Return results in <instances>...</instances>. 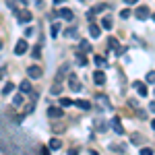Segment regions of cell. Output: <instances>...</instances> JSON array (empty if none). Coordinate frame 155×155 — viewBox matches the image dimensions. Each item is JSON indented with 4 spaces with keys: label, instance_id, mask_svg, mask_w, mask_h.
Masks as SVG:
<instances>
[{
    "label": "cell",
    "instance_id": "4fadbf2b",
    "mask_svg": "<svg viewBox=\"0 0 155 155\" xmlns=\"http://www.w3.org/2000/svg\"><path fill=\"white\" fill-rule=\"evenodd\" d=\"M110 149H112L114 153H124V151H126V145H124V143H122V145H118V143H112V145H110Z\"/></svg>",
    "mask_w": 155,
    "mask_h": 155
},
{
    "label": "cell",
    "instance_id": "4dcf8cb0",
    "mask_svg": "<svg viewBox=\"0 0 155 155\" xmlns=\"http://www.w3.org/2000/svg\"><path fill=\"white\" fill-rule=\"evenodd\" d=\"M74 33H77V29H74V27H71V29H66V31H64V35H66V37H72Z\"/></svg>",
    "mask_w": 155,
    "mask_h": 155
},
{
    "label": "cell",
    "instance_id": "74e56055",
    "mask_svg": "<svg viewBox=\"0 0 155 155\" xmlns=\"http://www.w3.org/2000/svg\"><path fill=\"white\" fill-rule=\"evenodd\" d=\"M126 4H134V2H139V0H124Z\"/></svg>",
    "mask_w": 155,
    "mask_h": 155
},
{
    "label": "cell",
    "instance_id": "5bb4252c",
    "mask_svg": "<svg viewBox=\"0 0 155 155\" xmlns=\"http://www.w3.org/2000/svg\"><path fill=\"white\" fill-rule=\"evenodd\" d=\"M48 116L50 118H60L62 116V110L60 107H48Z\"/></svg>",
    "mask_w": 155,
    "mask_h": 155
},
{
    "label": "cell",
    "instance_id": "8fae6325",
    "mask_svg": "<svg viewBox=\"0 0 155 155\" xmlns=\"http://www.w3.org/2000/svg\"><path fill=\"white\" fill-rule=\"evenodd\" d=\"M89 33H91V37H93V39H97V37L101 35V29H99V25L91 23V25H89Z\"/></svg>",
    "mask_w": 155,
    "mask_h": 155
},
{
    "label": "cell",
    "instance_id": "e575fe53",
    "mask_svg": "<svg viewBox=\"0 0 155 155\" xmlns=\"http://www.w3.org/2000/svg\"><path fill=\"white\" fill-rule=\"evenodd\" d=\"M120 17H122V19H128V17H130V12H128V11H120Z\"/></svg>",
    "mask_w": 155,
    "mask_h": 155
},
{
    "label": "cell",
    "instance_id": "e0dca14e",
    "mask_svg": "<svg viewBox=\"0 0 155 155\" xmlns=\"http://www.w3.org/2000/svg\"><path fill=\"white\" fill-rule=\"evenodd\" d=\"M95 128H97L99 132H104V130H107V124L104 122V120H99V118H97V120H95Z\"/></svg>",
    "mask_w": 155,
    "mask_h": 155
},
{
    "label": "cell",
    "instance_id": "d590c367",
    "mask_svg": "<svg viewBox=\"0 0 155 155\" xmlns=\"http://www.w3.org/2000/svg\"><path fill=\"white\" fill-rule=\"evenodd\" d=\"M137 112H139V110H137ZM139 118H147V112H145V110H141V112H139Z\"/></svg>",
    "mask_w": 155,
    "mask_h": 155
},
{
    "label": "cell",
    "instance_id": "1f68e13d",
    "mask_svg": "<svg viewBox=\"0 0 155 155\" xmlns=\"http://www.w3.org/2000/svg\"><path fill=\"white\" fill-rule=\"evenodd\" d=\"M31 54H33V58H39V54H41V48H39V46H35Z\"/></svg>",
    "mask_w": 155,
    "mask_h": 155
},
{
    "label": "cell",
    "instance_id": "836d02e7",
    "mask_svg": "<svg viewBox=\"0 0 155 155\" xmlns=\"http://www.w3.org/2000/svg\"><path fill=\"white\" fill-rule=\"evenodd\" d=\"M52 93H54V95H56V93H60V83H56L54 87H52Z\"/></svg>",
    "mask_w": 155,
    "mask_h": 155
},
{
    "label": "cell",
    "instance_id": "9c48e42d",
    "mask_svg": "<svg viewBox=\"0 0 155 155\" xmlns=\"http://www.w3.org/2000/svg\"><path fill=\"white\" fill-rule=\"evenodd\" d=\"M93 81H95L97 85H104L106 83V72L104 71H95L93 72Z\"/></svg>",
    "mask_w": 155,
    "mask_h": 155
},
{
    "label": "cell",
    "instance_id": "7c38bea8",
    "mask_svg": "<svg viewBox=\"0 0 155 155\" xmlns=\"http://www.w3.org/2000/svg\"><path fill=\"white\" fill-rule=\"evenodd\" d=\"M17 17H19L21 23H29V21H31V12H29V11H21Z\"/></svg>",
    "mask_w": 155,
    "mask_h": 155
},
{
    "label": "cell",
    "instance_id": "5b68a950",
    "mask_svg": "<svg viewBox=\"0 0 155 155\" xmlns=\"http://www.w3.org/2000/svg\"><path fill=\"white\" fill-rule=\"evenodd\" d=\"M56 15L62 17L64 21H72V19H74V12H72L71 8H60V11H56Z\"/></svg>",
    "mask_w": 155,
    "mask_h": 155
},
{
    "label": "cell",
    "instance_id": "7402d4cb",
    "mask_svg": "<svg viewBox=\"0 0 155 155\" xmlns=\"http://www.w3.org/2000/svg\"><path fill=\"white\" fill-rule=\"evenodd\" d=\"M79 52H91V44H89V41H81V48H79Z\"/></svg>",
    "mask_w": 155,
    "mask_h": 155
},
{
    "label": "cell",
    "instance_id": "f546056e",
    "mask_svg": "<svg viewBox=\"0 0 155 155\" xmlns=\"http://www.w3.org/2000/svg\"><path fill=\"white\" fill-rule=\"evenodd\" d=\"M147 83H151V85L155 83V72H153V71H151V72H147Z\"/></svg>",
    "mask_w": 155,
    "mask_h": 155
},
{
    "label": "cell",
    "instance_id": "3957f363",
    "mask_svg": "<svg viewBox=\"0 0 155 155\" xmlns=\"http://www.w3.org/2000/svg\"><path fill=\"white\" fill-rule=\"evenodd\" d=\"M95 101H97V104H99L101 107H104V110H112V104H110V99H107L106 95L97 93V95H95Z\"/></svg>",
    "mask_w": 155,
    "mask_h": 155
},
{
    "label": "cell",
    "instance_id": "6da1fadb",
    "mask_svg": "<svg viewBox=\"0 0 155 155\" xmlns=\"http://www.w3.org/2000/svg\"><path fill=\"white\" fill-rule=\"evenodd\" d=\"M151 8H149V6H139V8H137V11H134V17H137V19H139V21H145V19H149V17H151Z\"/></svg>",
    "mask_w": 155,
    "mask_h": 155
},
{
    "label": "cell",
    "instance_id": "d6986e66",
    "mask_svg": "<svg viewBox=\"0 0 155 155\" xmlns=\"http://www.w3.org/2000/svg\"><path fill=\"white\" fill-rule=\"evenodd\" d=\"M77 62H79V64H81V66H85V64H87V58H85V54L83 52H77Z\"/></svg>",
    "mask_w": 155,
    "mask_h": 155
},
{
    "label": "cell",
    "instance_id": "f35d334b",
    "mask_svg": "<svg viewBox=\"0 0 155 155\" xmlns=\"http://www.w3.org/2000/svg\"><path fill=\"white\" fill-rule=\"evenodd\" d=\"M62 2H64V0H54V4H62Z\"/></svg>",
    "mask_w": 155,
    "mask_h": 155
},
{
    "label": "cell",
    "instance_id": "ffe728a7",
    "mask_svg": "<svg viewBox=\"0 0 155 155\" xmlns=\"http://www.w3.org/2000/svg\"><path fill=\"white\" fill-rule=\"evenodd\" d=\"M93 60H95V64L99 66V68H104V66H106V58H104V56H95Z\"/></svg>",
    "mask_w": 155,
    "mask_h": 155
},
{
    "label": "cell",
    "instance_id": "d4e9b609",
    "mask_svg": "<svg viewBox=\"0 0 155 155\" xmlns=\"http://www.w3.org/2000/svg\"><path fill=\"white\" fill-rule=\"evenodd\" d=\"M60 106H62V107L72 106V99H68V97H62V99H60Z\"/></svg>",
    "mask_w": 155,
    "mask_h": 155
},
{
    "label": "cell",
    "instance_id": "ac0fdd59",
    "mask_svg": "<svg viewBox=\"0 0 155 155\" xmlns=\"http://www.w3.org/2000/svg\"><path fill=\"white\" fill-rule=\"evenodd\" d=\"M60 147H62V143H60V139H52V141H50V149H54V151H58Z\"/></svg>",
    "mask_w": 155,
    "mask_h": 155
},
{
    "label": "cell",
    "instance_id": "d6a6232c",
    "mask_svg": "<svg viewBox=\"0 0 155 155\" xmlns=\"http://www.w3.org/2000/svg\"><path fill=\"white\" fill-rule=\"evenodd\" d=\"M141 155H153V151H151L149 147H143V149H141Z\"/></svg>",
    "mask_w": 155,
    "mask_h": 155
},
{
    "label": "cell",
    "instance_id": "8d00e7d4",
    "mask_svg": "<svg viewBox=\"0 0 155 155\" xmlns=\"http://www.w3.org/2000/svg\"><path fill=\"white\" fill-rule=\"evenodd\" d=\"M149 110H151V112H153V114H155V101H153V104H151V106H149Z\"/></svg>",
    "mask_w": 155,
    "mask_h": 155
},
{
    "label": "cell",
    "instance_id": "4316f807",
    "mask_svg": "<svg viewBox=\"0 0 155 155\" xmlns=\"http://www.w3.org/2000/svg\"><path fill=\"white\" fill-rule=\"evenodd\" d=\"M107 46H110V48H118V39H116V37H110V39H107Z\"/></svg>",
    "mask_w": 155,
    "mask_h": 155
},
{
    "label": "cell",
    "instance_id": "ab89813d",
    "mask_svg": "<svg viewBox=\"0 0 155 155\" xmlns=\"http://www.w3.org/2000/svg\"><path fill=\"white\" fill-rule=\"evenodd\" d=\"M151 128H153V130H155V120H153V122H151Z\"/></svg>",
    "mask_w": 155,
    "mask_h": 155
},
{
    "label": "cell",
    "instance_id": "30bf717a",
    "mask_svg": "<svg viewBox=\"0 0 155 155\" xmlns=\"http://www.w3.org/2000/svg\"><path fill=\"white\" fill-rule=\"evenodd\" d=\"M134 91H137V93H139V95H141V97L149 95V93H147V85H145V83H139V81L134 83Z\"/></svg>",
    "mask_w": 155,
    "mask_h": 155
},
{
    "label": "cell",
    "instance_id": "277c9868",
    "mask_svg": "<svg viewBox=\"0 0 155 155\" xmlns=\"http://www.w3.org/2000/svg\"><path fill=\"white\" fill-rule=\"evenodd\" d=\"M27 48H29V44H27L25 39H19V41H17V46H15V54H17V56H21V54L27 52Z\"/></svg>",
    "mask_w": 155,
    "mask_h": 155
},
{
    "label": "cell",
    "instance_id": "9a60e30c",
    "mask_svg": "<svg viewBox=\"0 0 155 155\" xmlns=\"http://www.w3.org/2000/svg\"><path fill=\"white\" fill-rule=\"evenodd\" d=\"M72 106H77V107H81V110H89V101H85V99H74L72 101Z\"/></svg>",
    "mask_w": 155,
    "mask_h": 155
},
{
    "label": "cell",
    "instance_id": "8992f818",
    "mask_svg": "<svg viewBox=\"0 0 155 155\" xmlns=\"http://www.w3.org/2000/svg\"><path fill=\"white\" fill-rule=\"evenodd\" d=\"M27 77H29V79H39V77H41V68H39V66H29V68H27Z\"/></svg>",
    "mask_w": 155,
    "mask_h": 155
},
{
    "label": "cell",
    "instance_id": "f1b7e54d",
    "mask_svg": "<svg viewBox=\"0 0 155 155\" xmlns=\"http://www.w3.org/2000/svg\"><path fill=\"white\" fill-rule=\"evenodd\" d=\"M12 104H15V106H21V104H23V95H15L12 97Z\"/></svg>",
    "mask_w": 155,
    "mask_h": 155
},
{
    "label": "cell",
    "instance_id": "2e32d148",
    "mask_svg": "<svg viewBox=\"0 0 155 155\" xmlns=\"http://www.w3.org/2000/svg\"><path fill=\"white\" fill-rule=\"evenodd\" d=\"M19 89H21V93H31V83L29 81H23V83L19 85Z\"/></svg>",
    "mask_w": 155,
    "mask_h": 155
},
{
    "label": "cell",
    "instance_id": "b9f144b4",
    "mask_svg": "<svg viewBox=\"0 0 155 155\" xmlns=\"http://www.w3.org/2000/svg\"><path fill=\"white\" fill-rule=\"evenodd\" d=\"M21 2H23V4H25V2H27V0H21Z\"/></svg>",
    "mask_w": 155,
    "mask_h": 155
},
{
    "label": "cell",
    "instance_id": "7a4b0ae2",
    "mask_svg": "<svg viewBox=\"0 0 155 155\" xmlns=\"http://www.w3.org/2000/svg\"><path fill=\"white\" fill-rule=\"evenodd\" d=\"M68 71H71V64H68V62H64V64L58 68V72H56V83H60L64 77H68Z\"/></svg>",
    "mask_w": 155,
    "mask_h": 155
},
{
    "label": "cell",
    "instance_id": "52a82bcc",
    "mask_svg": "<svg viewBox=\"0 0 155 155\" xmlns=\"http://www.w3.org/2000/svg\"><path fill=\"white\" fill-rule=\"evenodd\" d=\"M112 126H114V132H116V134H122V132H124V126H122V122H120L118 116L112 118Z\"/></svg>",
    "mask_w": 155,
    "mask_h": 155
},
{
    "label": "cell",
    "instance_id": "cb8c5ba5",
    "mask_svg": "<svg viewBox=\"0 0 155 155\" xmlns=\"http://www.w3.org/2000/svg\"><path fill=\"white\" fill-rule=\"evenodd\" d=\"M130 141H132V143H134V145H141V141H143V137L134 132V134H132V137H130Z\"/></svg>",
    "mask_w": 155,
    "mask_h": 155
},
{
    "label": "cell",
    "instance_id": "44dd1931",
    "mask_svg": "<svg viewBox=\"0 0 155 155\" xmlns=\"http://www.w3.org/2000/svg\"><path fill=\"white\" fill-rule=\"evenodd\" d=\"M101 27H104V29H112V19H110V17H104V21H101Z\"/></svg>",
    "mask_w": 155,
    "mask_h": 155
},
{
    "label": "cell",
    "instance_id": "60d3db41",
    "mask_svg": "<svg viewBox=\"0 0 155 155\" xmlns=\"http://www.w3.org/2000/svg\"><path fill=\"white\" fill-rule=\"evenodd\" d=\"M89 155H97V153H95V151H91V153H89Z\"/></svg>",
    "mask_w": 155,
    "mask_h": 155
},
{
    "label": "cell",
    "instance_id": "ba28073f",
    "mask_svg": "<svg viewBox=\"0 0 155 155\" xmlns=\"http://www.w3.org/2000/svg\"><path fill=\"white\" fill-rule=\"evenodd\" d=\"M71 79H68V87H71L72 91H79L81 89V83H79V79H77V74H68Z\"/></svg>",
    "mask_w": 155,
    "mask_h": 155
},
{
    "label": "cell",
    "instance_id": "484cf974",
    "mask_svg": "<svg viewBox=\"0 0 155 155\" xmlns=\"http://www.w3.org/2000/svg\"><path fill=\"white\" fill-rule=\"evenodd\" d=\"M12 89H15V85H12V83H6V85H4V87H2V93L6 95V93H11Z\"/></svg>",
    "mask_w": 155,
    "mask_h": 155
},
{
    "label": "cell",
    "instance_id": "603a6c76",
    "mask_svg": "<svg viewBox=\"0 0 155 155\" xmlns=\"http://www.w3.org/2000/svg\"><path fill=\"white\" fill-rule=\"evenodd\" d=\"M50 33H52V37H56V35L60 33V25L54 23V25H52V29H50Z\"/></svg>",
    "mask_w": 155,
    "mask_h": 155
},
{
    "label": "cell",
    "instance_id": "83f0119b",
    "mask_svg": "<svg viewBox=\"0 0 155 155\" xmlns=\"http://www.w3.org/2000/svg\"><path fill=\"white\" fill-rule=\"evenodd\" d=\"M91 11L95 12V15H97V12H101V11H107V4H97L95 8H91Z\"/></svg>",
    "mask_w": 155,
    "mask_h": 155
}]
</instances>
